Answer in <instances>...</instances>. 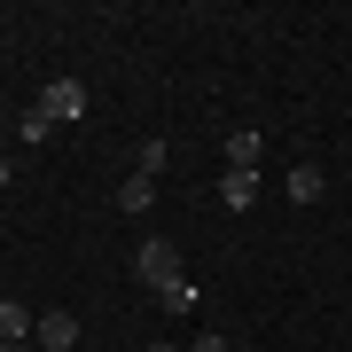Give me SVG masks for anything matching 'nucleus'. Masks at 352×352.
<instances>
[{
  "instance_id": "obj_12",
  "label": "nucleus",
  "mask_w": 352,
  "mask_h": 352,
  "mask_svg": "<svg viewBox=\"0 0 352 352\" xmlns=\"http://www.w3.org/2000/svg\"><path fill=\"white\" fill-rule=\"evenodd\" d=\"M8 180H16V164H8V157H0V188H8Z\"/></svg>"
},
{
  "instance_id": "obj_1",
  "label": "nucleus",
  "mask_w": 352,
  "mask_h": 352,
  "mask_svg": "<svg viewBox=\"0 0 352 352\" xmlns=\"http://www.w3.org/2000/svg\"><path fill=\"white\" fill-rule=\"evenodd\" d=\"M133 274H141V289H157V298H164L173 282H188V274H180V251H173L164 235H149V243L133 251Z\"/></svg>"
},
{
  "instance_id": "obj_10",
  "label": "nucleus",
  "mask_w": 352,
  "mask_h": 352,
  "mask_svg": "<svg viewBox=\"0 0 352 352\" xmlns=\"http://www.w3.org/2000/svg\"><path fill=\"white\" fill-rule=\"evenodd\" d=\"M16 133H24V141H47L55 126H47V118H39V102H32V110H24V118H16Z\"/></svg>"
},
{
  "instance_id": "obj_13",
  "label": "nucleus",
  "mask_w": 352,
  "mask_h": 352,
  "mask_svg": "<svg viewBox=\"0 0 352 352\" xmlns=\"http://www.w3.org/2000/svg\"><path fill=\"white\" fill-rule=\"evenodd\" d=\"M149 352H180V344H149Z\"/></svg>"
},
{
  "instance_id": "obj_4",
  "label": "nucleus",
  "mask_w": 352,
  "mask_h": 352,
  "mask_svg": "<svg viewBox=\"0 0 352 352\" xmlns=\"http://www.w3.org/2000/svg\"><path fill=\"white\" fill-rule=\"evenodd\" d=\"M258 157H266L258 133H235V141H227V173H258Z\"/></svg>"
},
{
  "instance_id": "obj_11",
  "label": "nucleus",
  "mask_w": 352,
  "mask_h": 352,
  "mask_svg": "<svg viewBox=\"0 0 352 352\" xmlns=\"http://www.w3.org/2000/svg\"><path fill=\"white\" fill-rule=\"evenodd\" d=\"M188 352H227V337H196V344H188Z\"/></svg>"
},
{
  "instance_id": "obj_3",
  "label": "nucleus",
  "mask_w": 352,
  "mask_h": 352,
  "mask_svg": "<svg viewBox=\"0 0 352 352\" xmlns=\"http://www.w3.org/2000/svg\"><path fill=\"white\" fill-rule=\"evenodd\" d=\"M32 329H39V344H47V352H71V344H78V321H71V314H39Z\"/></svg>"
},
{
  "instance_id": "obj_14",
  "label": "nucleus",
  "mask_w": 352,
  "mask_h": 352,
  "mask_svg": "<svg viewBox=\"0 0 352 352\" xmlns=\"http://www.w3.org/2000/svg\"><path fill=\"white\" fill-rule=\"evenodd\" d=\"M0 352H16V344H8V337H0Z\"/></svg>"
},
{
  "instance_id": "obj_9",
  "label": "nucleus",
  "mask_w": 352,
  "mask_h": 352,
  "mask_svg": "<svg viewBox=\"0 0 352 352\" xmlns=\"http://www.w3.org/2000/svg\"><path fill=\"white\" fill-rule=\"evenodd\" d=\"M133 173H141V180L164 173V141H141V149H133Z\"/></svg>"
},
{
  "instance_id": "obj_7",
  "label": "nucleus",
  "mask_w": 352,
  "mask_h": 352,
  "mask_svg": "<svg viewBox=\"0 0 352 352\" xmlns=\"http://www.w3.org/2000/svg\"><path fill=\"white\" fill-rule=\"evenodd\" d=\"M149 204H157V180H126V188H118V212H149Z\"/></svg>"
},
{
  "instance_id": "obj_8",
  "label": "nucleus",
  "mask_w": 352,
  "mask_h": 352,
  "mask_svg": "<svg viewBox=\"0 0 352 352\" xmlns=\"http://www.w3.org/2000/svg\"><path fill=\"white\" fill-rule=\"evenodd\" d=\"M0 337H8V344H16V337H32V314H24L16 298H0Z\"/></svg>"
},
{
  "instance_id": "obj_6",
  "label": "nucleus",
  "mask_w": 352,
  "mask_h": 352,
  "mask_svg": "<svg viewBox=\"0 0 352 352\" xmlns=\"http://www.w3.org/2000/svg\"><path fill=\"white\" fill-rule=\"evenodd\" d=\"M321 188H329L321 164H298V173H289V204H321Z\"/></svg>"
},
{
  "instance_id": "obj_5",
  "label": "nucleus",
  "mask_w": 352,
  "mask_h": 352,
  "mask_svg": "<svg viewBox=\"0 0 352 352\" xmlns=\"http://www.w3.org/2000/svg\"><path fill=\"white\" fill-rule=\"evenodd\" d=\"M219 196H227V212H251V204H258V173H227Z\"/></svg>"
},
{
  "instance_id": "obj_2",
  "label": "nucleus",
  "mask_w": 352,
  "mask_h": 352,
  "mask_svg": "<svg viewBox=\"0 0 352 352\" xmlns=\"http://www.w3.org/2000/svg\"><path fill=\"white\" fill-rule=\"evenodd\" d=\"M87 110V87H78V78H55L47 94H39V118H47V126H63V118H78Z\"/></svg>"
}]
</instances>
